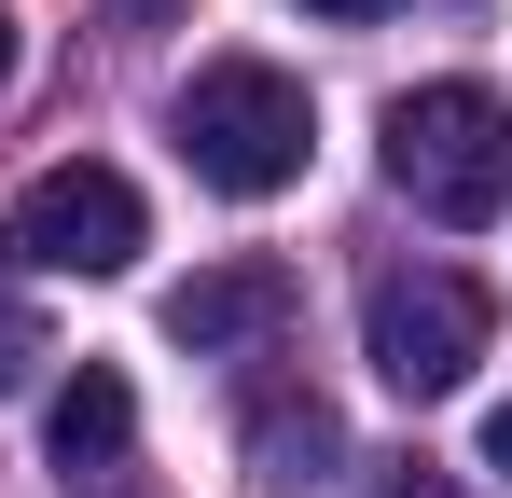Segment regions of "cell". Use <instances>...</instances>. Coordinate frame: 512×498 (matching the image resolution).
Wrapping results in <instances>:
<instances>
[{"instance_id":"1","label":"cell","mask_w":512,"mask_h":498,"mask_svg":"<svg viewBox=\"0 0 512 498\" xmlns=\"http://www.w3.org/2000/svg\"><path fill=\"white\" fill-rule=\"evenodd\" d=\"M305 153H319V111H305L291 70H263V56H208V70L180 83V166H194L208 194L263 208V194L305 180Z\"/></svg>"},{"instance_id":"2","label":"cell","mask_w":512,"mask_h":498,"mask_svg":"<svg viewBox=\"0 0 512 498\" xmlns=\"http://www.w3.org/2000/svg\"><path fill=\"white\" fill-rule=\"evenodd\" d=\"M388 180L429 222H499L512 208V111L485 83H402L388 97Z\"/></svg>"},{"instance_id":"3","label":"cell","mask_w":512,"mask_h":498,"mask_svg":"<svg viewBox=\"0 0 512 498\" xmlns=\"http://www.w3.org/2000/svg\"><path fill=\"white\" fill-rule=\"evenodd\" d=\"M485 332H499V291H485L471 263H402V277H374V305H360V360H374L402 402H443V388L485 360Z\"/></svg>"},{"instance_id":"4","label":"cell","mask_w":512,"mask_h":498,"mask_svg":"<svg viewBox=\"0 0 512 498\" xmlns=\"http://www.w3.org/2000/svg\"><path fill=\"white\" fill-rule=\"evenodd\" d=\"M14 249L28 263H56V277H125L139 249H153V208H139V180L125 166H42L28 180V208H14Z\"/></svg>"},{"instance_id":"5","label":"cell","mask_w":512,"mask_h":498,"mask_svg":"<svg viewBox=\"0 0 512 498\" xmlns=\"http://www.w3.org/2000/svg\"><path fill=\"white\" fill-rule=\"evenodd\" d=\"M291 319V263H208V277H180L167 291V332L194 346V360H236V346H263V332Z\"/></svg>"},{"instance_id":"6","label":"cell","mask_w":512,"mask_h":498,"mask_svg":"<svg viewBox=\"0 0 512 498\" xmlns=\"http://www.w3.org/2000/svg\"><path fill=\"white\" fill-rule=\"evenodd\" d=\"M42 443H56L70 485H84V471H125V443H139V388H125L111 360H84V374L56 388V415H42Z\"/></svg>"},{"instance_id":"7","label":"cell","mask_w":512,"mask_h":498,"mask_svg":"<svg viewBox=\"0 0 512 498\" xmlns=\"http://www.w3.org/2000/svg\"><path fill=\"white\" fill-rule=\"evenodd\" d=\"M333 457H346V429H333L319 388H263V402H250V471H263V485H319Z\"/></svg>"},{"instance_id":"8","label":"cell","mask_w":512,"mask_h":498,"mask_svg":"<svg viewBox=\"0 0 512 498\" xmlns=\"http://www.w3.org/2000/svg\"><path fill=\"white\" fill-rule=\"evenodd\" d=\"M28 360H42V332H28V319H0V388H28Z\"/></svg>"},{"instance_id":"9","label":"cell","mask_w":512,"mask_h":498,"mask_svg":"<svg viewBox=\"0 0 512 498\" xmlns=\"http://www.w3.org/2000/svg\"><path fill=\"white\" fill-rule=\"evenodd\" d=\"M485 485H512V402L485 415Z\"/></svg>"},{"instance_id":"10","label":"cell","mask_w":512,"mask_h":498,"mask_svg":"<svg viewBox=\"0 0 512 498\" xmlns=\"http://www.w3.org/2000/svg\"><path fill=\"white\" fill-rule=\"evenodd\" d=\"M305 14H319V28H374L388 0H305Z\"/></svg>"},{"instance_id":"11","label":"cell","mask_w":512,"mask_h":498,"mask_svg":"<svg viewBox=\"0 0 512 498\" xmlns=\"http://www.w3.org/2000/svg\"><path fill=\"white\" fill-rule=\"evenodd\" d=\"M388 498H443V471H429V457H416V471H402V485H388Z\"/></svg>"},{"instance_id":"12","label":"cell","mask_w":512,"mask_h":498,"mask_svg":"<svg viewBox=\"0 0 512 498\" xmlns=\"http://www.w3.org/2000/svg\"><path fill=\"white\" fill-rule=\"evenodd\" d=\"M0 83H14V14H0Z\"/></svg>"}]
</instances>
